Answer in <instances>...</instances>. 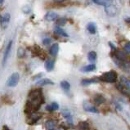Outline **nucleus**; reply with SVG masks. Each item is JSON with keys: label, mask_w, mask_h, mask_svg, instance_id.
Instances as JSON below:
<instances>
[{"label": "nucleus", "mask_w": 130, "mask_h": 130, "mask_svg": "<svg viewBox=\"0 0 130 130\" xmlns=\"http://www.w3.org/2000/svg\"><path fill=\"white\" fill-rule=\"evenodd\" d=\"M121 83L125 87V88L127 89L128 91L130 92V81L128 79H126L125 77L122 76L121 77Z\"/></svg>", "instance_id": "obj_19"}, {"label": "nucleus", "mask_w": 130, "mask_h": 130, "mask_svg": "<svg viewBox=\"0 0 130 130\" xmlns=\"http://www.w3.org/2000/svg\"><path fill=\"white\" fill-rule=\"evenodd\" d=\"M57 121H55L53 120H47L46 122V128L48 130H52L56 126H57Z\"/></svg>", "instance_id": "obj_16"}, {"label": "nucleus", "mask_w": 130, "mask_h": 130, "mask_svg": "<svg viewBox=\"0 0 130 130\" xmlns=\"http://www.w3.org/2000/svg\"><path fill=\"white\" fill-rule=\"evenodd\" d=\"M66 23V18H60V19L57 20V24L58 25H64Z\"/></svg>", "instance_id": "obj_27"}, {"label": "nucleus", "mask_w": 130, "mask_h": 130, "mask_svg": "<svg viewBox=\"0 0 130 130\" xmlns=\"http://www.w3.org/2000/svg\"><path fill=\"white\" fill-rule=\"evenodd\" d=\"M19 79H20V75L17 72H15L8 78V79L7 81V85L11 88L17 86L18 82H19Z\"/></svg>", "instance_id": "obj_2"}, {"label": "nucleus", "mask_w": 130, "mask_h": 130, "mask_svg": "<svg viewBox=\"0 0 130 130\" xmlns=\"http://www.w3.org/2000/svg\"><path fill=\"white\" fill-rule=\"evenodd\" d=\"M84 108L86 111H88V112H92V113H98V110L94 106L90 105L89 103H88L87 102H84Z\"/></svg>", "instance_id": "obj_10"}, {"label": "nucleus", "mask_w": 130, "mask_h": 130, "mask_svg": "<svg viewBox=\"0 0 130 130\" xmlns=\"http://www.w3.org/2000/svg\"><path fill=\"white\" fill-rule=\"evenodd\" d=\"M92 1H93V3H96V4L100 5V3H99V2H98V0H92Z\"/></svg>", "instance_id": "obj_33"}, {"label": "nucleus", "mask_w": 130, "mask_h": 130, "mask_svg": "<svg viewBox=\"0 0 130 130\" xmlns=\"http://www.w3.org/2000/svg\"><path fill=\"white\" fill-rule=\"evenodd\" d=\"M94 130H95V129H94Z\"/></svg>", "instance_id": "obj_37"}, {"label": "nucleus", "mask_w": 130, "mask_h": 130, "mask_svg": "<svg viewBox=\"0 0 130 130\" xmlns=\"http://www.w3.org/2000/svg\"><path fill=\"white\" fill-rule=\"evenodd\" d=\"M76 128L78 130H91L90 125L87 121H80L77 124Z\"/></svg>", "instance_id": "obj_8"}, {"label": "nucleus", "mask_w": 130, "mask_h": 130, "mask_svg": "<svg viewBox=\"0 0 130 130\" xmlns=\"http://www.w3.org/2000/svg\"><path fill=\"white\" fill-rule=\"evenodd\" d=\"M12 42L10 41L8 43L7 46V48L5 50V53H4V55H3V66H4L6 62L7 61V59H8V57H9V54H10V52H11V48H12Z\"/></svg>", "instance_id": "obj_5"}, {"label": "nucleus", "mask_w": 130, "mask_h": 130, "mask_svg": "<svg viewBox=\"0 0 130 130\" xmlns=\"http://www.w3.org/2000/svg\"><path fill=\"white\" fill-rule=\"evenodd\" d=\"M61 114L63 117H64L66 120H67V122L70 124H73V119H72V116H71V114H70V110H63L61 111Z\"/></svg>", "instance_id": "obj_9"}, {"label": "nucleus", "mask_w": 130, "mask_h": 130, "mask_svg": "<svg viewBox=\"0 0 130 130\" xmlns=\"http://www.w3.org/2000/svg\"><path fill=\"white\" fill-rule=\"evenodd\" d=\"M55 2H57V3H61L63 1H66V0H54Z\"/></svg>", "instance_id": "obj_34"}, {"label": "nucleus", "mask_w": 130, "mask_h": 130, "mask_svg": "<svg viewBox=\"0 0 130 130\" xmlns=\"http://www.w3.org/2000/svg\"><path fill=\"white\" fill-rule=\"evenodd\" d=\"M105 11L108 14V16H110V17H114L116 15V12H117V9H116V7L114 6L113 4H110V5H108V6H106L105 7Z\"/></svg>", "instance_id": "obj_4"}, {"label": "nucleus", "mask_w": 130, "mask_h": 130, "mask_svg": "<svg viewBox=\"0 0 130 130\" xmlns=\"http://www.w3.org/2000/svg\"><path fill=\"white\" fill-rule=\"evenodd\" d=\"M105 102H106L105 96H104L103 95H102V94H96L93 98V102L96 106L101 105V104L104 103Z\"/></svg>", "instance_id": "obj_7"}, {"label": "nucleus", "mask_w": 130, "mask_h": 130, "mask_svg": "<svg viewBox=\"0 0 130 130\" xmlns=\"http://www.w3.org/2000/svg\"><path fill=\"white\" fill-rule=\"evenodd\" d=\"M58 17V15L54 12H48L47 13H46L45 17V20L48 21H57Z\"/></svg>", "instance_id": "obj_11"}, {"label": "nucleus", "mask_w": 130, "mask_h": 130, "mask_svg": "<svg viewBox=\"0 0 130 130\" xmlns=\"http://www.w3.org/2000/svg\"><path fill=\"white\" fill-rule=\"evenodd\" d=\"M96 70V66L93 64H91V65H88L86 66H84L82 69H81V71L83 72H91V71H93V70Z\"/></svg>", "instance_id": "obj_18"}, {"label": "nucleus", "mask_w": 130, "mask_h": 130, "mask_svg": "<svg viewBox=\"0 0 130 130\" xmlns=\"http://www.w3.org/2000/svg\"><path fill=\"white\" fill-rule=\"evenodd\" d=\"M96 82H98V80L96 79H85L81 81V84H82L83 86H88L89 84H95Z\"/></svg>", "instance_id": "obj_17"}, {"label": "nucleus", "mask_w": 130, "mask_h": 130, "mask_svg": "<svg viewBox=\"0 0 130 130\" xmlns=\"http://www.w3.org/2000/svg\"><path fill=\"white\" fill-rule=\"evenodd\" d=\"M52 130H54V129H52ZM56 130H62V129H56Z\"/></svg>", "instance_id": "obj_36"}, {"label": "nucleus", "mask_w": 130, "mask_h": 130, "mask_svg": "<svg viewBox=\"0 0 130 130\" xmlns=\"http://www.w3.org/2000/svg\"><path fill=\"white\" fill-rule=\"evenodd\" d=\"M98 79L106 83H116L117 79V73L114 70H110L109 72H106L102 74Z\"/></svg>", "instance_id": "obj_1"}, {"label": "nucleus", "mask_w": 130, "mask_h": 130, "mask_svg": "<svg viewBox=\"0 0 130 130\" xmlns=\"http://www.w3.org/2000/svg\"><path fill=\"white\" fill-rule=\"evenodd\" d=\"M61 87L64 89L65 91H69L70 88V84L69 82H67V81H61Z\"/></svg>", "instance_id": "obj_22"}, {"label": "nucleus", "mask_w": 130, "mask_h": 130, "mask_svg": "<svg viewBox=\"0 0 130 130\" xmlns=\"http://www.w3.org/2000/svg\"><path fill=\"white\" fill-rule=\"evenodd\" d=\"M45 68L47 71H51V70H53L54 68V61L52 60V59H49V60L46 61Z\"/></svg>", "instance_id": "obj_15"}, {"label": "nucleus", "mask_w": 130, "mask_h": 130, "mask_svg": "<svg viewBox=\"0 0 130 130\" xmlns=\"http://www.w3.org/2000/svg\"><path fill=\"white\" fill-rule=\"evenodd\" d=\"M42 75H43V74H42V73H41V74H39L38 75H36L35 77L33 78V79H38V78H40V77H41Z\"/></svg>", "instance_id": "obj_30"}, {"label": "nucleus", "mask_w": 130, "mask_h": 130, "mask_svg": "<svg viewBox=\"0 0 130 130\" xmlns=\"http://www.w3.org/2000/svg\"><path fill=\"white\" fill-rule=\"evenodd\" d=\"M42 116L41 114H38L36 112H33L31 114L28 115V118H27V124H35L37 121H39L40 119H41Z\"/></svg>", "instance_id": "obj_3"}, {"label": "nucleus", "mask_w": 130, "mask_h": 130, "mask_svg": "<svg viewBox=\"0 0 130 130\" xmlns=\"http://www.w3.org/2000/svg\"><path fill=\"white\" fill-rule=\"evenodd\" d=\"M54 32L57 35L63 36V37H68L69 36L64 30H63V29H61L60 26H55L54 27Z\"/></svg>", "instance_id": "obj_14"}, {"label": "nucleus", "mask_w": 130, "mask_h": 130, "mask_svg": "<svg viewBox=\"0 0 130 130\" xmlns=\"http://www.w3.org/2000/svg\"><path fill=\"white\" fill-rule=\"evenodd\" d=\"M96 53L95 52L92 51V52H89L88 54V59L89 61L91 62H94L96 61Z\"/></svg>", "instance_id": "obj_21"}, {"label": "nucleus", "mask_w": 130, "mask_h": 130, "mask_svg": "<svg viewBox=\"0 0 130 130\" xmlns=\"http://www.w3.org/2000/svg\"><path fill=\"white\" fill-rule=\"evenodd\" d=\"M2 130H11V129H10L8 127H7V125H4V126H3V127Z\"/></svg>", "instance_id": "obj_31"}, {"label": "nucleus", "mask_w": 130, "mask_h": 130, "mask_svg": "<svg viewBox=\"0 0 130 130\" xmlns=\"http://www.w3.org/2000/svg\"><path fill=\"white\" fill-rule=\"evenodd\" d=\"M51 42H52V40H51V39H44L43 40V43L44 44V45H49V44L51 43Z\"/></svg>", "instance_id": "obj_29"}, {"label": "nucleus", "mask_w": 130, "mask_h": 130, "mask_svg": "<svg viewBox=\"0 0 130 130\" xmlns=\"http://www.w3.org/2000/svg\"><path fill=\"white\" fill-rule=\"evenodd\" d=\"M124 50L125 51L126 53H130V42H128L124 44Z\"/></svg>", "instance_id": "obj_28"}, {"label": "nucleus", "mask_w": 130, "mask_h": 130, "mask_svg": "<svg viewBox=\"0 0 130 130\" xmlns=\"http://www.w3.org/2000/svg\"><path fill=\"white\" fill-rule=\"evenodd\" d=\"M115 57H116V59H117L119 61H127V56H126V54L122 51L116 50V52H115Z\"/></svg>", "instance_id": "obj_6"}, {"label": "nucleus", "mask_w": 130, "mask_h": 130, "mask_svg": "<svg viewBox=\"0 0 130 130\" xmlns=\"http://www.w3.org/2000/svg\"><path fill=\"white\" fill-rule=\"evenodd\" d=\"M25 52L24 50V48H22V47H19V48H18V51H17V56H18V57H19V58L23 57L24 56H25Z\"/></svg>", "instance_id": "obj_26"}, {"label": "nucleus", "mask_w": 130, "mask_h": 130, "mask_svg": "<svg viewBox=\"0 0 130 130\" xmlns=\"http://www.w3.org/2000/svg\"><path fill=\"white\" fill-rule=\"evenodd\" d=\"M47 84H51V85H53L54 83L49 79H40L39 80L38 82L36 83V85H39V86H45V85Z\"/></svg>", "instance_id": "obj_12"}, {"label": "nucleus", "mask_w": 130, "mask_h": 130, "mask_svg": "<svg viewBox=\"0 0 130 130\" xmlns=\"http://www.w3.org/2000/svg\"><path fill=\"white\" fill-rule=\"evenodd\" d=\"M10 21V14L5 13L2 17V23H8Z\"/></svg>", "instance_id": "obj_25"}, {"label": "nucleus", "mask_w": 130, "mask_h": 130, "mask_svg": "<svg viewBox=\"0 0 130 130\" xmlns=\"http://www.w3.org/2000/svg\"><path fill=\"white\" fill-rule=\"evenodd\" d=\"M125 21L127 22V23L130 24V17H128V18H126V19H125Z\"/></svg>", "instance_id": "obj_32"}, {"label": "nucleus", "mask_w": 130, "mask_h": 130, "mask_svg": "<svg viewBox=\"0 0 130 130\" xmlns=\"http://www.w3.org/2000/svg\"><path fill=\"white\" fill-rule=\"evenodd\" d=\"M58 51H59V45H58V43H54L50 47L49 53H50V54L52 56H56L58 53Z\"/></svg>", "instance_id": "obj_13"}, {"label": "nucleus", "mask_w": 130, "mask_h": 130, "mask_svg": "<svg viewBox=\"0 0 130 130\" xmlns=\"http://www.w3.org/2000/svg\"><path fill=\"white\" fill-rule=\"evenodd\" d=\"M59 109V105L57 102H53L51 105H48L46 106V110L48 111H53V110H57Z\"/></svg>", "instance_id": "obj_20"}, {"label": "nucleus", "mask_w": 130, "mask_h": 130, "mask_svg": "<svg viewBox=\"0 0 130 130\" xmlns=\"http://www.w3.org/2000/svg\"><path fill=\"white\" fill-rule=\"evenodd\" d=\"M3 2H4V0H0V3H3Z\"/></svg>", "instance_id": "obj_35"}, {"label": "nucleus", "mask_w": 130, "mask_h": 130, "mask_svg": "<svg viewBox=\"0 0 130 130\" xmlns=\"http://www.w3.org/2000/svg\"><path fill=\"white\" fill-rule=\"evenodd\" d=\"M98 2L100 3V5H103V6H108L112 4L113 0H98Z\"/></svg>", "instance_id": "obj_24"}, {"label": "nucleus", "mask_w": 130, "mask_h": 130, "mask_svg": "<svg viewBox=\"0 0 130 130\" xmlns=\"http://www.w3.org/2000/svg\"><path fill=\"white\" fill-rule=\"evenodd\" d=\"M88 30L91 33V34L94 35L96 33V25L94 23H89L88 25Z\"/></svg>", "instance_id": "obj_23"}]
</instances>
